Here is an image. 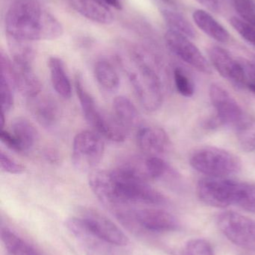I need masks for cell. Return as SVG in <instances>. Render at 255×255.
Segmentation results:
<instances>
[{"instance_id":"40","label":"cell","mask_w":255,"mask_h":255,"mask_svg":"<svg viewBox=\"0 0 255 255\" xmlns=\"http://www.w3.org/2000/svg\"><path fill=\"white\" fill-rule=\"evenodd\" d=\"M253 62L255 63V56L254 61H253Z\"/></svg>"},{"instance_id":"7","label":"cell","mask_w":255,"mask_h":255,"mask_svg":"<svg viewBox=\"0 0 255 255\" xmlns=\"http://www.w3.org/2000/svg\"><path fill=\"white\" fill-rule=\"evenodd\" d=\"M105 144L99 133L92 130H82L76 135L73 142L72 162L81 172L95 169L103 159Z\"/></svg>"},{"instance_id":"5","label":"cell","mask_w":255,"mask_h":255,"mask_svg":"<svg viewBox=\"0 0 255 255\" xmlns=\"http://www.w3.org/2000/svg\"><path fill=\"white\" fill-rule=\"evenodd\" d=\"M190 163L197 172L211 178H228L242 169V161L234 153L215 146H205L195 150Z\"/></svg>"},{"instance_id":"2","label":"cell","mask_w":255,"mask_h":255,"mask_svg":"<svg viewBox=\"0 0 255 255\" xmlns=\"http://www.w3.org/2000/svg\"><path fill=\"white\" fill-rule=\"evenodd\" d=\"M7 36L25 40H52L64 32L61 22L38 0H14L4 19Z\"/></svg>"},{"instance_id":"27","label":"cell","mask_w":255,"mask_h":255,"mask_svg":"<svg viewBox=\"0 0 255 255\" xmlns=\"http://www.w3.org/2000/svg\"><path fill=\"white\" fill-rule=\"evenodd\" d=\"M162 16L169 30L180 33L189 38H195L196 31L190 21L181 13L170 9H162Z\"/></svg>"},{"instance_id":"20","label":"cell","mask_w":255,"mask_h":255,"mask_svg":"<svg viewBox=\"0 0 255 255\" xmlns=\"http://www.w3.org/2000/svg\"><path fill=\"white\" fill-rule=\"evenodd\" d=\"M113 111L114 116L129 131L131 129H138L142 126L139 112L127 97H116L113 102Z\"/></svg>"},{"instance_id":"24","label":"cell","mask_w":255,"mask_h":255,"mask_svg":"<svg viewBox=\"0 0 255 255\" xmlns=\"http://www.w3.org/2000/svg\"><path fill=\"white\" fill-rule=\"evenodd\" d=\"M94 72L96 80L105 91L114 92L118 89L119 76L109 61L105 60L97 61L94 65Z\"/></svg>"},{"instance_id":"12","label":"cell","mask_w":255,"mask_h":255,"mask_svg":"<svg viewBox=\"0 0 255 255\" xmlns=\"http://www.w3.org/2000/svg\"><path fill=\"white\" fill-rule=\"evenodd\" d=\"M210 99L215 109V116L222 127H230L234 128L247 115L237 100L218 84L210 87Z\"/></svg>"},{"instance_id":"4","label":"cell","mask_w":255,"mask_h":255,"mask_svg":"<svg viewBox=\"0 0 255 255\" xmlns=\"http://www.w3.org/2000/svg\"><path fill=\"white\" fill-rule=\"evenodd\" d=\"M75 88L85 121L100 136L113 142L125 140L129 131L113 115H109L99 108L82 82V77L76 76Z\"/></svg>"},{"instance_id":"25","label":"cell","mask_w":255,"mask_h":255,"mask_svg":"<svg viewBox=\"0 0 255 255\" xmlns=\"http://www.w3.org/2000/svg\"><path fill=\"white\" fill-rule=\"evenodd\" d=\"M1 239L10 255H40L26 241L7 228H1Z\"/></svg>"},{"instance_id":"21","label":"cell","mask_w":255,"mask_h":255,"mask_svg":"<svg viewBox=\"0 0 255 255\" xmlns=\"http://www.w3.org/2000/svg\"><path fill=\"white\" fill-rule=\"evenodd\" d=\"M11 130L22 153L32 149L38 140L37 129L25 118H16L12 122Z\"/></svg>"},{"instance_id":"16","label":"cell","mask_w":255,"mask_h":255,"mask_svg":"<svg viewBox=\"0 0 255 255\" xmlns=\"http://www.w3.org/2000/svg\"><path fill=\"white\" fill-rule=\"evenodd\" d=\"M27 100L30 113L40 126L52 128L58 124L61 116V109L53 97L39 94Z\"/></svg>"},{"instance_id":"37","label":"cell","mask_w":255,"mask_h":255,"mask_svg":"<svg viewBox=\"0 0 255 255\" xmlns=\"http://www.w3.org/2000/svg\"><path fill=\"white\" fill-rule=\"evenodd\" d=\"M198 2L211 10H217L219 9V3L217 0H196Z\"/></svg>"},{"instance_id":"28","label":"cell","mask_w":255,"mask_h":255,"mask_svg":"<svg viewBox=\"0 0 255 255\" xmlns=\"http://www.w3.org/2000/svg\"><path fill=\"white\" fill-rule=\"evenodd\" d=\"M235 205L255 214V183L240 181Z\"/></svg>"},{"instance_id":"22","label":"cell","mask_w":255,"mask_h":255,"mask_svg":"<svg viewBox=\"0 0 255 255\" xmlns=\"http://www.w3.org/2000/svg\"><path fill=\"white\" fill-rule=\"evenodd\" d=\"M51 82L55 92L64 99L71 97L72 88L64 62L57 57H51L48 61Z\"/></svg>"},{"instance_id":"11","label":"cell","mask_w":255,"mask_h":255,"mask_svg":"<svg viewBox=\"0 0 255 255\" xmlns=\"http://www.w3.org/2000/svg\"><path fill=\"white\" fill-rule=\"evenodd\" d=\"M165 40L169 49L184 62L201 73L205 74L212 73L209 61L199 48L190 41L189 37L169 30L166 33Z\"/></svg>"},{"instance_id":"30","label":"cell","mask_w":255,"mask_h":255,"mask_svg":"<svg viewBox=\"0 0 255 255\" xmlns=\"http://www.w3.org/2000/svg\"><path fill=\"white\" fill-rule=\"evenodd\" d=\"M244 22L255 27V0H229Z\"/></svg>"},{"instance_id":"23","label":"cell","mask_w":255,"mask_h":255,"mask_svg":"<svg viewBox=\"0 0 255 255\" xmlns=\"http://www.w3.org/2000/svg\"><path fill=\"white\" fill-rule=\"evenodd\" d=\"M235 130L238 144L246 152L255 151V117L247 113Z\"/></svg>"},{"instance_id":"17","label":"cell","mask_w":255,"mask_h":255,"mask_svg":"<svg viewBox=\"0 0 255 255\" xmlns=\"http://www.w3.org/2000/svg\"><path fill=\"white\" fill-rule=\"evenodd\" d=\"M70 4L77 13L93 22L104 25L113 22L112 11L102 0H70Z\"/></svg>"},{"instance_id":"13","label":"cell","mask_w":255,"mask_h":255,"mask_svg":"<svg viewBox=\"0 0 255 255\" xmlns=\"http://www.w3.org/2000/svg\"><path fill=\"white\" fill-rule=\"evenodd\" d=\"M65 226L90 255H126L121 250L123 247L109 244L94 235L77 217L67 219Z\"/></svg>"},{"instance_id":"38","label":"cell","mask_w":255,"mask_h":255,"mask_svg":"<svg viewBox=\"0 0 255 255\" xmlns=\"http://www.w3.org/2000/svg\"><path fill=\"white\" fill-rule=\"evenodd\" d=\"M105 4H107V5L111 6V7H115V8L121 9V3L120 1V0H102Z\"/></svg>"},{"instance_id":"3","label":"cell","mask_w":255,"mask_h":255,"mask_svg":"<svg viewBox=\"0 0 255 255\" xmlns=\"http://www.w3.org/2000/svg\"><path fill=\"white\" fill-rule=\"evenodd\" d=\"M133 61V67L127 68V73L135 95L147 112H156L163 101L160 76L139 55H135Z\"/></svg>"},{"instance_id":"14","label":"cell","mask_w":255,"mask_h":255,"mask_svg":"<svg viewBox=\"0 0 255 255\" xmlns=\"http://www.w3.org/2000/svg\"><path fill=\"white\" fill-rule=\"evenodd\" d=\"M213 67L225 79L238 87H244L245 73L240 60L235 59L230 52L220 46H212L208 50Z\"/></svg>"},{"instance_id":"36","label":"cell","mask_w":255,"mask_h":255,"mask_svg":"<svg viewBox=\"0 0 255 255\" xmlns=\"http://www.w3.org/2000/svg\"><path fill=\"white\" fill-rule=\"evenodd\" d=\"M0 140L12 151L22 153L21 152L20 148H19V145H18L17 142H16V139L12 134L11 132L7 131V130L1 128V132H0Z\"/></svg>"},{"instance_id":"35","label":"cell","mask_w":255,"mask_h":255,"mask_svg":"<svg viewBox=\"0 0 255 255\" xmlns=\"http://www.w3.org/2000/svg\"><path fill=\"white\" fill-rule=\"evenodd\" d=\"M0 160H1V168L4 172L12 175H20L25 172V166L16 163L3 151H1Z\"/></svg>"},{"instance_id":"39","label":"cell","mask_w":255,"mask_h":255,"mask_svg":"<svg viewBox=\"0 0 255 255\" xmlns=\"http://www.w3.org/2000/svg\"><path fill=\"white\" fill-rule=\"evenodd\" d=\"M161 1H163V2L169 4V5L171 6L176 5V1H175V0H161Z\"/></svg>"},{"instance_id":"32","label":"cell","mask_w":255,"mask_h":255,"mask_svg":"<svg viewBox=\"0 0 255 255\" xmlns=\"http://www.w3.org/2000/svg\"><path fill=\"white\" fill-rule=\"evenodd\" d=\"M230 23L244 40L255 47V27L235 16L230 19Z\"/></svg>"},{"instance_id":"8","label":"cell","mask_w":255,"mask_h":255,"mask_svg":"<svg viewBox=\"0 0 255 255\" xmlns=\"http://www.w3.org/2000/svg\"><path fill=\"white\" fill-rule=\"evenodd\" d=\"M240 181L227 178H208L199 180L196 186L198 197L213 208H225L235 205Z\"/></svg>"},{"instance_id":"6","label":"cell","mask_w":255,"mask_h":255,"mask_svg":"<svg viewBox=\"0 0 255 255\" xmlns=\"http://www.w3.org/2000/svg\"><path fill=\"white\" fill-rule=\"evenodd\" d=\"M115 214L118 220L125 226L150 233L176 232L181 227L179 220L175 216L157 208L129 209L125 208Z\"/></svg>"},{"instance_id":"10","label":"cell","mask_w":255,"mask_h":255,"mask_svg":"<svg viewBox=\"0 0 255 255\" xmlns=\"http://www.w3.org/2000/svg\"><path fill=\"white\" fill-rule=\"evenodd\" d=\"M78 218L91 232L109 244L116 247H127L129 239L118 226L106 216L89 208H82L78 211Z\"/></svg>"},{"instance_id":"31","label":"cell","mask_w":255,"mask_h":255,"mask_svg":"<svg viewBox=\"0 0 255 255\" xmlns=\"http://www.w3.org/2000/svg\"><path fill=\"white\" fill-rule=\"evenodd\" d=\"M182 255H216L212 245L205 239L187 241L182 250Z\"/></svg>"},{"instance_id":"9","label":"cell","mask_w":255,"mask_h":255,"mask_svg":"<svg viewBox=\"0 0 255 255\" xmlns=\"http://www.w3.org/2000/svg\"><path fill=\"white\" fill-rule=\"evenodd\" d=\"M222 233L235 245L249 251H255V222L234 211H225L217 217Z\"/></svg>"},{"instance_id":"26","label":"cell","mask_w":255,"mask_h":255,"mask_svg":"<svg viewBox=\"0 0 255 255\" xmlns=\"http://www.w3.org/2000/svg\"><path fill=\"white\" fill-rule=\"evenodd\" d=\"M7 39L13 64L21 67H32L34 50L30 42L18 40L9 36H7Z\"/></svg>"},{"instance_id":"18","label":"cell","mask_w":255,"mask_h":255,"mask_svg":"<svg viewBox=\"0 0 255 255\" xmlns=\"http://www.w3.org/2000/svg\"><path fill=\"white\" fill-rule=\"evenodd\" d=\"M11 83L27 100L41 93V83L32 70V67H21L13 64Z\"/></svg>"},{"instance_id":"15","label":"cell","mask_w":255,"mask_h":255,"mask_svg":"<svg viewBox=\"0 0 255 255\" xmlns=\"http://www.w3.org/2000/svg\"><path fill=\"white\" fill-rule=\"evenodd\" d=\"M136 142L143 154L158 156L166 152L170 145L166 132L154 125H142L137 129Z\"/></svg>"},{"instance_id":"1","label":"cell","mask_w":255,"mask_h":255,"mask_svg":"<svg viewBox=\"0 0 255 255\" xmlns=\"http://www.w3.org/2000/svg\"><path fill=\"white\" fill-rule=\"evenodd\" d=\"M88 183L97 199L115 211L132 205H163L167 202L166 196L148 181L118 168L92 171Z\"/></svg>"},{"instance_id":"33","label":"cell","mask_w":255,"mask_h":255,"mask_svg":"<svg viewBox=\"0 0 255 255\" xmlns=\"http://www.w3.org/2000/svg\"><path fill=\"white\" fill-rule=\"evenodd\" d=\"M13 87L1 76V114L5 115L10 112L13 105Z\"/></svg>"},{"instance_id":"34","label":"cell","mask_w":255,"mask_h":255,"mask_svg":"<svg viewBox=\"0 0 255 255\" xmlns=\"http://www.w3.org/2000/svg\"><path fill=\"white\" fill-rule=\"evenodd\" d=\"M240 61L245 73L244 87L255 95V63L246 59H240Z\"/></svg>"},{"instance_id":"29","label":"cell","mask_w":255,"mask_h":255,"mask_svg":"<svg viewBox=\"0 0 255 255\" xmlns=\"http://www.w3.org/2000/svg\"><path fill=\"white\" fill-rule=\"evenodd\" d=\"M174 82L177 91L181 96L185 97H193L195 93L194 82L184 69L175 67L174 70Z\"/></svg>"},{"instance_id":"19","label":"cell","mask_w":255,"mask_h":255,"mask_svg":"<svg viewBox=\"0 0 255 255\" xmlns=\"http://www.w3.org/2000/svg\"><path fill=\"white\" fill-rule=\"evenodd\" d=\"M196 25L211 38L220 43H227L230 40V34L211 13L202 9H198L193 13Z\"/></svg>"}]
</instances>
